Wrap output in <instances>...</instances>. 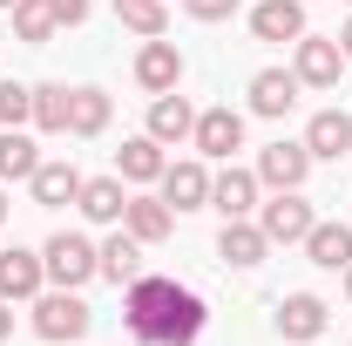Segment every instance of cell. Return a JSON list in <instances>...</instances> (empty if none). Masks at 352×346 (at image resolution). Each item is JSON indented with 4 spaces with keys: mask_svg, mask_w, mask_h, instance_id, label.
I'll return each mask as SVG.
<instances>
[{
    "mask_svg": "<svg viewBox=\"0 0 352 346\" xmlns=\"http://www.w3.org/2000/svg\"><path fill=\"white\" fill-rule=\"evenodd\" d=\"M204 319H210L204 299H197L190 285H176V278L142 272L135 285H122V326H129V340H142V346H197Z\"/></svg>",
    "mask_w": 352,
    "mask_h": 346,
    "instance_id": "obj_1",
    "label": "cell"
},
{
    "mask_svg": "<svg viewBox=\"0 0 352 346\" xmlns=\"http://www.w3.org/2000/svg\"><path fill=\"white\" fill-rule=\"evenodd\" d=\"M41 265H47V285H68V292H82L88 278L102 272V245H88L82 231H54L41 245Z\"/></svg>",
    "mask_w": 352,
    "mask_h": 346,
    "instance_id": "obj_2",
    "label": "cell"
},
{
    "mask_svg": "<svg viewBox=\"0 0 352 346\" xmlns=\"http://www.w3.org/2000/svg\"><path fill=\"white\" fill-rule=\"evenodd\" d=\"M88 312L82 292H68V285H54V292H41L34 299V333H41L47 346H68V340H88Z\"/></svg>",
    "mask_w": 352,
    "mask_h": 346,
    "instance_id": "obj_3",
    "label": "cell"
},
{
    "mask_svg": "<svg viewBox=\"0 0 352 346\" xmlns=\"http://www.w3.org/2000/svg\"><path fill=\"white\" fill-rule=\"evenodd\" d=\"M298 54H292V75L305 88H339V75H346V48H339V34H298Z\"/></svg>",
    "mask_w": 352,
    "mask_h": 346,
    "instance_id": "obj_4",
    "label": "cell"
},
{
    "mask_svg": "<svg viewBox=\"0 0 352 346\" xmlns=\"http://www.w3.org/2000/svg\"><path fill=\"white\" fill-rule=\"evenodd\" d=\"M190 143H197V156H217V163H230V156L244 150V116H237L230 102H217V109H197V130H190Z\"/></svg>",
    "mask_w": 352,
    "mask_h": 346,
    "instance_id": "obj_5",
    "label": "cell"
},
{
    "mask_svg": "<svg viewBox=\"0 0 352 346\" xmlns=\"http://www.w3.org/2000/svg\"><path fill=\"white\" fill-rule=\"evenodd\" d=\"M258 224H264V238H271V245H305V231L318 224V217H311V204L298 197V190H278V197L258 211Z\"/></svg>",
    "mask_w": 352,
    "mask_h": 346,
    "instance_id": "obj_6",
    "label": "cell"
},
{
    "mask_svg": "<svg viewBox=\"0 0 352 346\" xmlns=\"http://www.w3.org/2000/svg\"><path fill=\"white\" fill-rule=\"evenodd\" d=\"M305 176H311V150H305V143H285V136H278V143L258 150V183H271V190H298Z\"/></svg>",
    "mask_w": 352,
    "mask_h": 346,
    "instance_id": "obj_7",
    "label": "cell"
},
{
    "mask_svg": "<svg viewBox=\"0 0 352 346\" xmlns=\"http://www.w3.org/2000/svg\"><path fill=\"white\" fill-rule=\"evenodd\" d=\"M156 183H163V204H170V211H204V204H210V170H204V156L170 163Z\"/></svg>",
    "mask_w": 352,
    "mask_h": 346,
    "instance_id": "obj_8",
    "label": "cell"
},
{
    "mask_svg": "<svg viewBox=\"0 0 352 346\" xmlns=\"http://www.w3.org/2000/svg\"><path fill=\"white\" fill-rule=\"evenodd\" d=\"M135 82L149 88V95H170V88L183 82V48L163 41V34H156V41H142V48H135Z\"/></svg>",
    "mask_w": 352,
    "mask_h": 346,
    "instance_id": "obj_9",
    "label": "cell"
},
{
    "mask_svg": "<svg viewBox=\"0 0 352 346\" xmlns=\"http://www.w3.org/2000/svg\"><path fill=\"white\" fill-rule=\"evenodd\" d=\"M325 326H332V305L318 299V292H292V299L278 305V333H285L292 346H311Z\"/></svg>",
    "mask_w": 352,
    "mask_h": 346,
    "instance_id": "obj_10",
    "label": "cell"
},
{
    "mask_svg": "<svg viewBox=\"0 0 352 346\" xmlns=\"http://www.w3.org/2000/svg\"><path fill=\"white\" fill-rule=\"evenodd\" d=\"M298 143L311 150V163H339V156L352 150V116H346V109H318Z\"/></svg>",
    "mask_w": 352,
    "mask_h": 346,
    "instance_id": "obj_11",
    "label": "cell"
},
{
    "mask_svg": "<svg viewBox=\"0 0 352 346\" xmlns=\"http://www.w3.org/2000/svg\"><path fill=\"white\" fill-rule=\"evenodd\" d=\"M258 170H237V163H223L217 176H210V211H223V217H251L258 211Z\"/></svg>",
    "mask_w": 352,
    "mask_h": 346,
    "instance_id": "obj_12",
    "label": "cell"
},
{
    "mask_svg": "<svg viewBox=\"0 0 352 346\" xmlns=\"http://www.w3.org/2000/svg\"><path fill=\"white\" fill-rule=\"evenodd\" d=\"M41 285H47L41 252H28V245L0 252V299H41Z\"/></svg>",
    "mask_w": 352,
    "mask_h": 346,
    "instance_id": "obj_13",
    "label": "cell"
},
{
    "mask_svg": "<svg viewBox=\"0 0 352 346\" xmlns=\"http://www.w3.org/2000/svg\"><path fill=\"white\" fill-rule=\"evenodd\" d=\"M298 88H305V82H298L292 68H258V75H251V116H271V123L292 116Z\"/></svg>",
    "mask_w": 352,
    "mask_h": 346,
    "instance_id": "obj_14",
    "label": "cell"
},
{
    "mask_svg": "<svg viewBox=\"0 0 352 346\" xmlns=\"http://www.w3.org/2000/svg\"><path fill=\"white\" fill-rule=\"evenodd\" d=\"M264 252H271L264 224H251V217H223V238H217V258H223V265L251 272V265H264Z\"/></svg>",
    "mask_w": 352,
    "mask_h": 346,
    "instance_id": "obj_15",
    "label": "cell"
},
{
    "mask_svg": "<svg viewBox=\"0 0 352 346\" xmlns=\"http://www.w3.org/2000/svg\"><path fill=\"white\" fill-rule=\"evenodd\" d=\"M251 34H258V41H298V34H311L305 28V0H258V7H251Z\"/></svg>",
    "mask_w": 352,
    "mask_h": 346,
    "instance_id": "obj_16",
    "label": "cell"
},
{
    "mask_svg": "<svg viewBox=\"0 0 352 346\" xmlns=\"http://www.w3.org/2000/svg\"><path fill=\"white\" fill-rule=\"evenodd\" d=\"M170 170V156H163V143L142 130V136H129L122 150H116V176L122 183H156V176Z\"/></svg>",
    "mask_w": 352,
    "mask_h": 346,
    "instance_id": "obj_17",
    "label": "cell"
},
{
    "mask_svg": "<svg viewBox=\"0 0 352 346\" xmlns=\"http://www.w3.org/2000/svg\"><path fill=\"white\" fill-rule=\"evenodd\" d=\"M82 217L88 224H122V211H129V190H122V176H82Z\"/></svg>",
    "mask_w": 352,
    "mask_h": 346,
    "instance_id": "obj_18",
    "label": "cell"
},
{
    "mask_svg": "<svg viewBox=\"0 0 352 346\" xmlns=\"http://www.w3.org/2000/svg\"><path fill=\"white\" fill-rule=\"evenodd\" d=\"M190 130H197V109H190V95H149V136L156 143H190Z\"/></svg>",
    "mask_w": 352,
    "mask_h": 346,
    "instance_id": "obj_19",
    "label": "cell"
},
{
    "mask_svg": "<svg viewBox=\"0 0 352 346\" xmlns=\"http://www.w3.org/2000/svg\"><path fill=\"white\" fill-rule=\"evenodd\" d=\"M305 258L318 272H346L352 265V224H311L305 231Z\"/></svg>",
    "mask_w": 352,
    "mask_h": 346,
    "instance_id": "obj_20",
    "label": "cell"
},
{
    "mask_svg": "<svg viewBox=\"0 0 352 346\" xmlns=\"http://www.w3.org/2000/svg\"><path fill=\"white\" fill-rule=\"evenodd\" d=\"M122 231L129 238H142V245H163L176 231V211L163 204V197H129V211H122Z\"/></svg>",
    "mask_w": 352,
    "mask_h": 346,
    "instance_id": "obj_21",
    "label": "cell"
},
{
    "mask_svg": "<svg viewBox=\"0 0 352 346\" xmlns=\"http://www.w3.org/2000/svg\"><path fill=\"white\" fill-rule=\"evenodd\" d=\"M28 183H34V204H47V211H61V204L82 197V170H75V163H47L41 156V170L28 176Z\"/></svg>",
    "mask_w": 352,
    "mask_h": 346,
    "instance_id": "obj_22",
    "label": "cell"
},
{
    "mask_svg": "<svg viewBox=\"0 0 352 346\" xmlns=\"http://www.w3.org/2000/svg\"><path fill=\"white\" fill-rule=\"evenodd\" d=\"M41 170V150L28 130H0V183H28Z\"/></svg>",
    "mask_w": 352,
    "mask_h": 346,
    "instance_id": "obj_23",
    "label": "cell"
},
{
    "mask_svg": "<svg viewBox=\"0 0 352 346\" xmlns=\"http://www.w3.org/2000/svg\"><path fill=\"white\" fill-rule=\"evenodd\" d=\"M109 88H75L68 95V136H102L109 130Z\"/></svg>",
    "mask_w": 352,
    "mask_h": 346,
    "instance_id": "obj_24",
    "label": "cell"
},
{
    "mask_svg": "<svg viewBox=\"0 0 352 346\" xmlns=\"http://www.w3.org/2000/svg\"><path fill=\"white\" fill-rule=\"evenodd\" d=\"M102 278H109V285H135V278H142V238L116 231V238L102 245Z\"/></svg>",
    "mask_w": 352,
    "mask_h": 346,
    "instance_id": "obj_25",
    "label": "cell"
},
{
    "mask_svg": "<svg viewBox=\"0 0 352 346\" xmlns=\"http://www.w3.org/2000/svg\"><path fill=\"white\" fill-rule=\"evenodd\" d=\"M68 95H75V88L41 82V88H34V109H28V123H34L41 136H68Z\"/></svg>",
    "mask_w": 352,
    "mask_h": 346,
    "instance_id": "obj_26",
    "label": "cell"
},
{
    "mask_svg": "<svg viewBox=\"0 0 352 346\" xmlns=\"http://www.w3.org/2000/svg\"><path fill=\"white\" fill-rule=\"evenodd\" d=\"M116 21L142 34V41H156V34H170V7L163 0H116Z\"/></svg>",
    "mask_w": 352,
    "mask_h": 346,
    "instance_id": "obj_27",
    "label": "cell"
},
{
    "mask_svg": "<svg viewBox=\"0 0 352 346\" xmlns=\"http://www.w3.org/2000/svg\"><path fill=\"white\" fill-rule=\"evenodd\" d=\"M14 34H21L28 48H47L54 34H61V21H54L47 0H21V7H14Z\"/></svg>",
    "mask_w": 352,
    "mask_h": 346,
    "instance_id": "obj_28",
    "label": "cell"
},
{
    "mask_svg": "<svg viewBox=\"0 0 352 346\" xmlns=\"http://www.w3.org/2000/svg\"><path fill=\"white\" fill-rule=\"evenodd\" d=\"M28 109H34V88L0 82V130H21V123H28Z\"/></svg>",
    "mask_w": 352,
    "mask_h": 346,
    "instance_id": "obj_29",
    "label": "cell"
},
{
    "mask_svg": "<svg viewBox=\"0 0 352 346\" xmlns=\"http://www.w3.org/2000/svg\"><path fill=\"white\" fill-rule=\"evenodd\" d=\"M183 14H190V21H230L237 0H183Z\"/></svg>",
    "mask_w": 352,
    "mask_h": 346,
    "instance_id": "obj_30",
    "label": "cell"
},
{
    "mask_svg": "<svg viewBox=\"0 0 352 346\" xmlns=\"http://www.w3.org/2000/svg\"><path fill=\"white\" fill-rule=\"evenodd\" d=\"M47 7H54L61 28H82V21H88V0H47Z\"/></svg>",
    "mask_w": 352,
    "mask_h": 346,
    "instance_id": "obj_31",
    "label": "cell"
},
{
    "mask_svg": "<svg viewBox=\"0 0 352 346\" xmlns=\"http://www.w3.org/2000/svg\"><path fill=\"white\" fill-rule=\"evenodd\" d=\"M7 333H14V312H7V299H0V340H7Z\"/></svg>",
    "mask_w": 352,
    "mask_h": 346,
    "instance_id": "obj_32",
    "label": "cell"
},
{
    "mask_svg": "<svg viewBox=\"0 0 352 346\" xmlns=\"http://www.w3.org/2000/svg\"><path fill=\"white\" fill-rule=\"evenodd\" d=\"M339 48H346V61H352V21H346V28H339Z\"/></svg>",
    "mask_w": 352,
    "mask_h": 346,
    "instance_id": "obj_33",
    "label": "cell"
},
{
    "mask_svg": "<svg viewBox=\"0 0 352 346\" xmlns=\"http://www.w3.org/2000/svg\"><path fill=\"white\" fill-rule=\"evenodd\" d=\"M346 299H352V265H346Z\"/></svg>",
    "mask_w": 352,
    "mask_h": 346,
    "instance_id": "obj_34",
    "label": "cell"
},
{
    "mask_svg": "<svg viewBox=\"0 0 352 346\" xmlns=\"http://www.w3.org/2000/svg\"><path fill=\"white\" fill-rule=\"evenodd\" d=\"M0 7H7V14H14V7H21V0H0Z\"/></svg>",
    "mask_w": 352,
    "mask_h": 346,
    "instance_id": "obj_35",
    "label": "cell"
},
{
    "mask_svg": "<svg viewBox=\"0 0 352 346\" xmlns=\"http://www.w3.org/2000/svg\"><path fill=\"white\" fill-rule=\"evenodd\" d=\"M0 217H7V190H0Z\"/></svg>",
    "mask_w": 352,
    "mask_h": 346,
    "instance_id": "obj_36",
    "label": "cell"
}]
</instances>
